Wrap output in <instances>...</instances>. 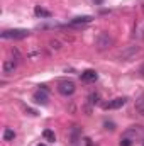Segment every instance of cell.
Here are the masks:
<instances>
[{"label":"cell","instance_id":"1","mask_svg":"<svg viewBox=\"0 0 144 146\" xmlns=\"http://www.w3.org/2000/svg\"><path fill=\"white\" fill-rule=\"evenodd\" d=\"M29 36L27 29H7L2 33V39H26Z\"/></svg>","mask_w":144,"mask_h":146},{"label":"cell","instance_id":"2","mask_svg":"<svg viewBox=\"0 0 144 146\" xmlns=\"http://www.w3.org/2000/svg\"><path fill=\"white\" fill-rule=\"evenodd\" d=\"M122 136H126V138H129V139H132V141L141 139L144 136V127L143 126H131V127H127V129L124 131Z\"/></svg>","mask_w":144,"mask_h":146},{"label":"cell","instance_id":"3","mask_svg":"<svg viewBox=\"0 0 144 146\" xmlns=\"http://www.w3.org/2000/svg\"><path fill=\"white\" fill-rule=\"evenodd\" d=\"M75 90H76V87H75V83L70 82V80H63V82L58 83V92L61 95H71Z\"/></svg>","mask_w":144,"mask_h":146},{"label":"cell","instance_id":"4","mask_svg":"<svg viewBox=\"0 0 144 146\" xmlns=\"http://www.w3.org/2000/svg\"><path fill=\"white\" fill-rule=\"evenodd\" d=\"M126 102H127L126 97H117V99L110 100L107 104H104V109H120L122 106H126Z\"/></svg>","mask_w":144,"mask_h":146},{"label":"cell","instance_id":"5","mask_svg":"<svg viewBox=\"0 0 144 146\" xmlns=\"http://www.w3.org/2000/svg\"><path fill=\"white\" fill-rule=\"evenodd\" d=\"M15 68H17V60H5L3 61V65H2V70L5 75H10V73L15 72Z\"/></svg>","mask_w":144,"mask_h":146},{"label":"cell","instance_id":"6","mask_svg":"<svg viewBox=\"0 0 144 146\" xmlns=\"http://www.w3.org/2000/svg\"><path fill=\"white\" fill-rule=\"evenodd\" d=\"M93 21V17L92 15H81V17H75L70 21V26H83V24H90Z\"/></svg>","mask_w":144,"mask_h":146},{"label":"cell","instance_id":"7","mask_svg":"<svg viewBox=\"0 0 144 146\" xmlns=\"http://www.w3.org/2000/svg\"><path fill=\"white\" fill-rule=\"evenodd\" d=\"M112 44V39L107 36V34H100V36L97 37V46H98V49H105V48H108Z\"/></svg>","mask_w":144,"mask_h":146},{"label":"cell","instance_id":"8","mask_svg":"<svg viewBox=\"0 0 144 146\" xmlns=\"http://www.w3.org/2000/svg\"><path fill=\"white\" fill-rule=\"evenodd\" d=\"M32 100L36 102V104H41V106H46L48 104V95H46V90H37L34 92V95H32Z\"/></svg>","mask_w":144,"mask_h":146},{"label":"cell","instance_id":"9","mask_svg":"<svg viewBox=\"0 0 144 146\" xmlns=\"http://www.w3.org/2000/svg\"><path fill=\"white\" fill-rule=\"evenodd\" d=\"M137 53H139V48H137V46H132V48L122 51V53H120V58H122V60H132V56L137 54Z\"/></svg>","mask_w":144,"mask_h":146},{"label":"cell","instance_id":"10","mask_svg":"<svg viewBox=\"0 0 144 146\" xmlns=\"http://www.w3.org/2000/svg\"><path fill=\"white\" fill-rule=\"evenodd\" d=\"M97 78H98V73L95 70H87V72L81 73V80L83 82H95Z\"/></svg>","mask_w":144,"mask_h":146},{"label":"cell","instance_id":"11","mask_svg":"<svg viewBox=\"0 0 144 146\" xmlns=\"http://www.w3.org/2000/svg\"><path fill=\"white\" fill-rule=\"evenodd\" d=\"M34 14H36L37 17H44V19H49V17L53 15L49 10H46V9H42V7H36V9H34Z\"/></svg>","mask_w":144,"mask_h":146},{"label":"cell","instance_id":"12","mask_svg":"<svg viewBox=\"0 0 144 146\" xmlns=\"http://www.w3.org/2000/svg\"><path fill=\"white\" fill-rule=\"evenodd\" d=\"M42 136H44V139L49 141V143H54V141H56V134H54L51 129H44V131H42Z\"/></svg>","mask_w":144,"mask_h":146},{"label":"cell","instance_id":"13","mask_svg":"<svg viewBox=\"0 0 144 146\" xmlns=\"http://www.w3.org/2000/svg\"><path fill=\"white\" fill-rule=\"evenodd\" d=\"M136 110H137V114H141L144 117V95L136 100Z\"/></svg>","mask_w":144,"mask_h":146},{"label":"cell","instance_id":"14","mask_svg":"<svg viewBox=\"0 0 144 146\" xmlns=\"http://www.w3.org/2000/svg\"><path fill=\"white\" fill-rule=\"evenodd\" d=\"M14 138H15V131H12L10 127H7V129L3 131V139H5V141H12Z\"/></svg>","mask_w":144,"mask_h":146},{"label":"cell","instance_id":"15","mask_svg":"<svg viewBox=\"0 0 144 146\" xmlns=\"http://www.w3.org/2000/svg\"><path fill=\"white\" fill-rule=\"evenodd\" d=\"M131 145H132V139H129V138H126V136L120 138V146H131Z\"/></svg>","mask_w":144,"mask_h":146},{"label":"cell","instance_id":"16","mask_svg":"<svg viewBox=\"0 0 144 146\" xmlns=\"http://www.w3.org/2000/svg\"><path fill=\"white\" fill-rule=\"evenodd\" d=\"M98 99H100V95H98V94H92V95H90V104H97V102H98Z\"/></svg>","mask_w":144,"mask_h":146},{"label":"cell","instance_id":"17","mask_svg":"<svg viewBox=\"0 0 144 146\" xmlns=\"http://www.w3.org/2000/svg\"><path fill=\"white\" fill-rule=\"evenodd\" d=\"M51 46L56 48V49H59V42H58V41H51Z\"/></svg>","mask_w":144,"mask_h":146},{"label":"cell","instance_id":"18","mask_svg":"<svg viewBox=\"0 0 144 146\" xmlns=\"http://www.w3.org/2000/svg\"><path fill=\"white\" fill-rule=\"evenodd\" d=\"M105 126H107V129H114V124L112 122H105Z\"/></svg>","mask_w":144,"mask_h":146},{"label":"cell","instance_id":"19","mask_svg":"<svg viewBox=\"0 0 144 146\" xmlns=\"http://www.w3.org/2000/svg\"><path fill=\"white\" fill-rule=\"evenodd\" d=\"M37 146H46V145H42V143H39V145H37Z\"/></svg>","mask_w":144,"mask_h":146},{"label":"cell","instance_id":"20","mask_svg":"<svg viewBox=\"0 0 144 146\" xmlns=\"http://www.w3.org/2000/svg\"><path fill=\"white\" fill-rule=\"evenodd\" d=\"M143 73H144V66H143Z\"/></svg>","mask_w":144,"mask_h":146}]
</instances>
